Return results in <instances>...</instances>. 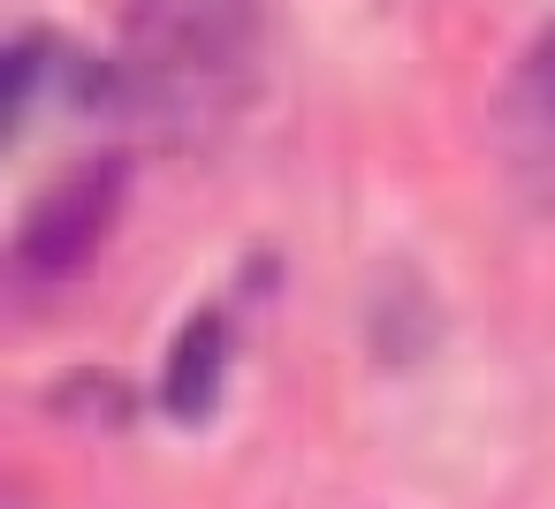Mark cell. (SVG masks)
I'll list each match as a JSON object with an SVG mask.
<instances>
[{"instance_id":"obj_3","label":"cell","mask_w":555,"mask_h":509,"mask_svg":"<svg viewBox=\"0 0 555 509\" xmlns=\"http://www.w3.org/2000/svg\"><path fill=\"white\" fill-rule=\"evenodd\" d=\"M229 357H236V327L221 304H198L176 342H168V365H160V410L183 418V426H206L221 410V388H229Z\"/></svg>"},{"instance_id":"obj_2","label":"cell","mask_w":555,"mask_h":509,"mask_svg":"<svg viewBox=\"0 0 555 509\" xmlns=\"http://www.w3.org/2000/svg\"><path fill=\"white\" fill-rule=\"evenodd\" d=\"M122 191H130V160L122 153H92L77 160L62 183H47L16 229V274L24 282H69L100 259L115 213H122Z\"/></svg>"},{"instance_id":"obj_1","label":"cell","mask_w":555,"mask_h":509,"mask_svg":"<svg viewBox=\"0 0 555 509\" xmlns=\"http://www.w3.org/2000/svg\"><path fill=\"white\" fill-rule=\"evenodd\" d=\"M259 54H267L259 0H130L115 100L168 138H206L251 100Z\"/></svg>"},{"instance_id":"obj_4","label":"cell","mask_w":555,"mask_h":509,"mask_svg":"<svg viewBox=\"0 0 555 509\" xmlns=\"http://www.w3.org/2000/svg\"><path fill=\"white\" fill-rule=\"evenodd\" d=\"M517 84H525V100H532V107L555 122V24H547V31L525 47V62H517Z\"/></svg>"}]
</instances>
